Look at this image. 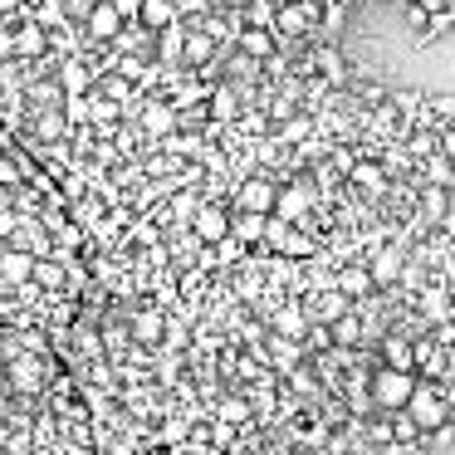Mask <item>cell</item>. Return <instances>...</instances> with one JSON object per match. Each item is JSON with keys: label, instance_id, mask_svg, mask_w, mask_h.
<instances>
[{"label": "cell", "instance_id": "15", "mask_svg": "<svg viewBox=\"0 0 455 455\" xmlns=\"http://www.w3.org/2000/svg\"><path fill=\"white\" fill-rule=\"evenodd\" d=\"M35 279V255H25V250H5L0 255V284L5 289H25Z\"/></svg>", "mask_w": 455, "mask_h": 455}, {"label": "cell", "instance_id": "3", "mask_svg": "<svg viewBox=\"0 0 455 455\" xmlns=\"http://www.w3.org/2000/svg\"><path fill=\"white\" fill-rule=\"evenodd\" d=\"M314 201H318L314 177H294V181H284V187H279L275 216L289 220V226H308V211H314Z\"/></svg>", "mask_w": 455, "mask_h": 455}, {"label": "cell", "instance_id": "22", "mask_svg": "<svg viewBox=\"0 0 455 455\" xmlns=\"http://www.w3.org/2000/svg\"><path fill=\"white\" fill-rule=\"evenodd\" d=\"M181 50H187V25H167V30L157 35V64H167V69H181Z\"/></svg>", "mask_w": 455, "mask_h": 455}, {"label": "cell", "instance_id": "46", "mask_svg": "<svg viewBox=\"0 0 455 455\" xmlns=\"http://www.w3.org/2000/svg\"><path fill=\"white\" fill-rule=\"evenodd\" d=\"M25 5H50V0H25Z\"/></svg>", "mask_w": 455, "mask_h": 455}, {"label": "cell", "instance_id": "32", "mask_svg": "<svg viewBox=\"0 0 455 455\" xmlns=\"http://www.w3.org/2000/svg\"><path fill=\"white\" fill-rule=\"evenodd\" d=\"M328 333H333V347H353L357 338H363V318H357V314H343L338 323H328Z\"/></svg>", "mask_w": 455, "mask_h": 455}, {"label": "cell", "instance_id": "9", "mask_svg": "<svg viewBox=\"0 0 455 455\" xmlns=\"http://www.w3.org/2000/svg\"><path fill=\"white\" fill-rule=\"evenodd\" d=\"M367 269H372L377 289L396 284V279L406 275V250H402V245H377L372 255H367Z\"/></svg>", "mask_w": 455, "mask_h": 455}, {"label": "cell", "instance_id": "34", "mask_svg": "<svg viewBox=\"0 0 455 455\" xmlns=\"http://www.w3.org/2000/svg\"><path fill=\"white\" fill-rule=\"evenodd\" d=\"M451 30H455V15L435 11V15H426V30L416 35V44H431V40H441V35H451Z\"/></svg>", "mask_w": 455, "mask_h": 455}, {"label": "cell", "instance_id": "16", "mask_svg": "<svg viewBox=\"0 0 455 455\" xmlns=\"http://www.w3.org/2000/svg\"><path fill=\"white\" fill-rule=\"evenodd\" d=\"M343 314H353V299L338 294V284H328L318 299H308V318H318V323H338Z\"/></svg>", "mask_w": 455, "mask_h": 455}, {"label": "cell", "instance_id": "6", "mask_svg": "<svg viewBox=\"0 0 455 455\" xmlns=\"http://www.w3.org/2000/svg\"><path fill=\"white\" fill-rule=\"evenodd\" d=\"M314 69H318V79H328V89L333 93H343V89H353V64L343 60V50L338 44H314Z\"/></svg>", "mask_w": 455, "mask_h": 455}, {"label": "cell", "instance_id": "1", "mask_svg": "<svg viewBox=\"0 0 455 455\" xmlns=\"http://www.w3.org/2000/svg\"><path fill=\"white\" fill-rule=\"evenodd\" d=\"M367 392H372V406L377 411H406V402H411L416 392V372H396V367H377L372 377H367Z\"/></svg>", "mask_w": 455, "mask_h": 455}, {"label": "cell", "instance_id": "41", "mask_svg": "<svg viewBox=\"0 0 455 455\" xmlns=\"http://www.w3.org/2000/svg\"><path fill=\"white\" fill-rule=\"evenodd\" d=\"M93 5H99V0H64V11H69V20H89V11H93Z\"/></svg>", "mask_w": 455, "mask_h": 455}, {"label": "cell", "instance_id": "24", "mask_svg": "<svg viewBox=\"0 0 455 455\" xmlns=\"http://www.w3.org/2000/svg\"><path fill=\"white\" fill-rule=\"evenodd\" d=\"M451 216V191L445 187H421V220L426 226H441Z\"/></svg>", "mask_w": 455, "mask_h": 455}, {"label": "cell", "instance_id": "29", "mask_svg": "<svg viewBox=\"0 0 455 455\" xmlns=\"http://www.w3.org/2000/svg\"><path fill=\"white\" fill-rule=\"evenodd\" d=\"M353 187L357 191H377V196H382V191H387V167H382V162H357V167H353Z\"/></svg>", "mask_w": 455, "mask_h": 455}, {"label": "cell", "instance_id": "13", "mask_svg": "<svg viewBox=\"0 0 455 455\" xmlns=\"http://www.w3.org/2000/svg\"><path fill=\"white\" fill-rule=\"evenodd\" d=\"M240 113H245L240 89H235V84H216V89H211V123H220V128H235Z\"/></svg>", "mask_w": 455, "mask_h": 455}, {"label": "cell", "instance_id": "44", "mask_svg": "<svg viewBox=\"0 0 455 455\" xmlns=\"http://www.w3.org/2000/svg\"><path fill=\"white\" fill-rule=\"evenodd\" d=\"M54 455H93V451H89V445H69V441H64Z\"/></svg>", "mask_w": 455, "mask_h": 455}, {"label": "cell", "instance_id": "19", "mask_svg": "<svg viewBox=\"0 0 455 455\" xmlns=\"http://www.w3.org/2000/svg\"><path fill=\"white\" fill-rule=\"evenodd\" d=\"M333 284H338V294H347V299H367L377 289V279H372V269H367V265H343L333 275Z\"/></svg>", "mask_w": 455, "mask_h": 455}, {"label": "cell", "instance_id": "49", "mask_svg": "<svg viewBox=\"0 0 455 455\" xmlns=\"http://www.w3.org/2000/svg\"><path fill=\"white\" fill-rule=\"evenodd\" d=\"M0 299H5V284H0Z\"/></svg>", "mask_w": 455, "mask_h": 455}, {"label": "cell", "instance_id": "12", "mask_svg": "<svg viewBox=\"0 0 455 455\" xmlns=\"http://www.w3.org/2000/svg\"><path fill=\"white\" fill-rule=\"evenodd\" d=\"M44 54H50V30H40L35 20H20V25H15V60L40 64Z\"/></svg>", "mask_w": 455, "mask_h": 455}, {"label": "cell", "instance_id": "30", "mask_svg": "<svg viewBox=\"0 0 455 455\" xmlns=\"http://www.w3.org/2000/svg\"><path fill=\"white\" fill-rule=\"evenodd\" d=\"M64 279H69V259H35V284L40 289H64Z\"/></svg>", "mask_w": 455, "mask_h": 455}, {"label": "cell", "instance_id": "28", "mask_svg": "<svg viewBox=\"0 0 455 455\" xmlns=\"http://www.w3.org/2000/svg\"><path fill=\"white\" fill-rule=\"evenodd\" d=\"M421 177H426V187H445V191H451L455 187V162L445 157V152H435V157L421 162Z\"/></svg>", "mask_w": 455, "mask_h": 455}, {"label": "cell", "instance_id": "48", "mask_svg": "<svg viewBox=\"0 0 455 455\" xmlns=\"http://www.w3.org/2000/svg\"><path fill=\"white\" fill-rule=\"evenodd\" d=\"M451 206H455V187H451Z\"/></svg>", "mask_w": 455, "mask_h": 455}, {"label": "cell", "instance_id": "21", "mask_svg": "<svg viewBox=\"0 0 455 455\" xmlns=\"http://www.w3.org/2000/svg\"><path fill=\"white\" fill-rule=\"evenodd\" d=\"M235 50H240V54H250V60H259V64H265L269 54L279 50V35H275V30H255V25H245V30H240V40H235Z\"/></svg>", "mask_w": 455, "mask_h": 455}, {"label": "cell", "instance_id": "40", "mask_svg": "<svg viewBox=\"0 0 455 455\" xmlns=\"http://www.w3.org/2000/svg\"><path fill=\"white\" fill-rule=\"evenodd\" d=\"M20 226H25V216H20L15 206H11V211H0V240H11Z\"/></svg>", "mask_w": 455, "mask_h": 455}, {"label": "cell", "instance_id": "11", "mask_svg": "<svg viewBox=\"0 0 455 455\" xmlns=\"http://www.w3.org/2000/svg\"><path fill=\"white\" fill-rule=\"evenodd\" d=\"M30 138L44 142V148H54V142H69V138H74V123L64 118V108L35 113V118H30Z\"/></svg>", "mask_w": 455, "mask_h": 455}, {"label": "cell", "instance_id": "20", "mask_svg": "<svg viewBox=\"0 0 455 455\" xmlns=\"http://www.w3.org/2000/svg\"><path fill=\"white\" fill-rule=\"evenodd\" d=\"M265 226H269V216H255V211H230V235H235L240 245H259V250H265Z\"/></svg>", "mask_w": 455, "mask_h": 455}, {"label": "cell", "instance_id": "2", "mask_svg": "<svg viewBox=\"0 0 455 455\" xmlns=\"http://www.w3.org/2000/svg\"><path fill=\"white\" fill-rule=\"evenodd\" d=\"M279 201V177L275 172H250L235 187V211H255V216H275Z\"/></svg>", "mask_w": 455, "mask_h": 455}, {"label": "cell", "instance_id": "43", "mask_svg": "<svg viewBox=\"0 0 455 455\" xmlns=\"http://www.w3.org/2000/svg\"><path fill=\"white\" fill-rule=\"evenodd\" d=\"M431 441H435V445H451V441H455V421H445L441 431H431Z\"/></svg>", "mask_w": 455, "mask_h": 455}, {"label": "cell", "instance_id": "42", "mask_svg": "<svg viewBox=\"0 0 455 455\" xmlns=\"http://www.w3.org/2000/svg\"><path fill=\"white\" fill-rule=\"evenodd\" d=\"M113 5H118V15H123V20H142V0H113Z\"/></svg>", "mask_w": 455, "mask_h": 455}, {"label": "cell", "instance_id": "45", "mask_svg": "<svg viewBox=\"0 0 455 455\" xmlns=\"http://www.w3.org/2000/svg\"><path fill=\"white\" fill-rule=\"evenodd\" d=\"M416 5H421L426 15H435V11H445V0H416Z\"/></svg>", "mask_w": 455, "mask_h": 455}, {"label": "cell", "instance_id": "27", "mask_svg": "<svg viewBox=\"0 0 455 455\" xmlns=\"http://www.w3.org/2000/svg\"><path fill=\"white\" fill-rule=\"evenodd\" d=\"M162 333H167L162 308H138V318H132V338H138V343H157Z\"/></svg>", "mask_w": 455, "mask_h": 455}, {"label": "cell", "instance_id": "8", "mask_svg": "<svg viewBox=\"0 0 455 455\" xmlns=\"http://www.w3.org/2000/svg\"><path fill=\"white\" fill-rule=\"evenodd\" d=\"M191 235H196L201 245H220V240H230V206L206 201V206L196 211V220H191Z\"/></svg>", "mask_w": 455, "mask_h": 455}, {"label": "cell", "instance_id": "4", "mask_svg": "<svg viewBox=\"0 0 455 455\" xmlns=\"http://www.w3.org/2000/svg\"><path fill=\"white\" fill-rule=\"evenodd\" d=\"M406 411H411V421L421 426L426 435L441 431V426L451 421V406L441 402V392H435L431 382H416V392H411V402H406Z\"/></svg>", "mask_w": 455, "mask_h": 455}, {"label": "cell", "instance_id": "18", "mask_svg": "<svg viewBox=\"0 0 455 455\" xmlns=\"http://www.w3.org/2000/svg\"><path fill=\"white\" fill-rule=\"evenodd\" d=\"M382 357H387V367H396V372H416V338L411 333H387L382 338Z\"/></svg>", "mask_w": 455, "mask_h": 455}, {"label": "cell", "instance_id": "39", "mask_svg": "<svg viewBox=\"0 0 455 455\" xmlns=\"http://www.w3.org/2000/svg\"><path fill=\"white\" fill-rule=\"evenodd\" d=\"M15 60V25L0 20V64H11Z\"/></svg>", "mask_w": 455, "mask_h": 455}, {"label": "cell", "instance_id": "33", "mask_svg": "<svg viewBox=\"0 0 455 455\" xmlns=\"http://www.w3.org/2000/svg\"><path fill=\"white\" fill-rule=\"evenodd\" d=\"M216 421H220V426H245V421H250V402H240V396H220Z\"/></svg>", "mask_w": 455, "mask_h": 455}, {"label": "cell", "instance_id": "17", "mask_svg": "<svg viewBox=\"0 0 455 455\" xmlns=\"http://www.w3.org/2000/svg\"><path fill=\"white\" fill-rule=\"evenodd\" d=\"M84 50H89V35H84V25L79 20H69V25H64V30H54L50 35V54H54V60H79V54Z\"/></svg>", "mask_w": 455, "mask_h": 455}, {"label": "cell", "instance_id": "36", "mask_svg": "<svg viewBox=\"0 0 455 455\" xmlns=\"http://www.w3.org/2000/svg\"><path fill=\"white\" fill-rule=\"evenodd\" d=\"M421 314H426V318H445V314H451V304H445V289H426V294H421Z\"/></svg>", "mask_w": 455, "mask_h": 455}, {"label": "cell", "instance_id": "23", "mask_svg": "<svg viewBox=\"0 0 455 455\" xmlns=\"http://www.w3.org/2000/svg\"><path fill=\"white\" fill-rule=\"evenodd\" d=\"M275 333L279 338H289V343H304V333H308V314L299 304H284L275 314Z\"/></svg>", "mask_w": 455, "mask_h": 455}, {"label": "cell", "instance_id": "10", "mask_svg": "<svg viewBox=\"0 0 455 455\" xmlns=\"http://www.w3.org/2000/svg\"><path fill=\"white\" fill-rule=\"evenodd\" d=\"M54 79H60V89L69 93V99H84V93L99 89V74L89 69V60H84V54H79V60H64L60 69H54Z\"/></svg>", "mask_w": 455, "mask_h": 455}, {"label": "cell", "instance_id": "47", "mask_svg": "<svg viewBox=\"0 0 455 455\" xmlns=\"http://www.w3.org/2000/svg\"><path fill=\"white\" fill-rule=\"evenodd\" d=\"M445 11H451V15H455V0H445Z\"/></svg>", "mask_w": 455, "mask_h": 455}, {"label": "cell", "instance_id": "38", "mask_svg": "<svg viewBox=\"0 0 455 455\" xmlns=\"http://www.w3.org/2000/svg\"><path fill=\"white\" fill-rule=\"evenodd\" d=\"M11 382H15V387H40V367L25 363V357H20V363L11 367Z\"/></svg>", "mask_w": 455, "mask_h": 455}, {"label": "cell", "instance_id": "35", "mask_svg": "<svg viewBox=\"0 0 455 455\" xmlns=\"http://www.w3.org/2000/svg\"><path fill=\"white\" fill-rule=\"evenodd\" d=\"M392 441L396 445H416V441H421V426L411 421V411H392Z\"/></svg>", "mask_w": 455, "mask_h": 455}, {"label": "cell", "instance_id": "7", "mask_svg": "<svg viewBox=\"0 0 455 455\" xmlns=\"http://www.w3.org/2000/svg\"><path fill=\"white\" fill-rule=\"evenodd\" d=\"M123 15H118V5H113V0H99V5H93L89 11V20H84V35H89V44H113L123 35Z\"/></svg>", "mask_w": 455, "mask_h": 455}, {"label": "cell", "instance_id": "31", "mask_svg": "<svg viewBox=\"0 0 455 455\" xmlns=\"http://www.w3.org/2000/svg\"><path fill=\"white\" fill-rule=\"evenodd\" d=\"M30 20L40 25V30H64L69 25V11H64V0H50V5H30Z\"/></svg>", "mask_w": 455, "mask_h": 455}, {"label": "cell", "instance_id": "37", "mask_svg": "<svg viewBox=\"0 0 455 455\" xmlns=\"http://www.w3.org/2000/svg\"><path fill=\"white\" fill-rule=\"evenodd\" d=\"M64 118H69L74 128H93L89 123V93H84V99H64Z\"/></svg>", "mask_w": 455, "mask_h": 455}, {"label": "cell", "instance_id": "14", "mask_svg": "<svg viewBox=\"0 0 455 455\" xmlns=\"http://www.w3.org/2000/svg\"><path fill=\"white\" fill-rule=\"evenodd\" d=\"M216 60H220V44L211 40L206 30H191V25H187V50H181V69L196 74V69H206V64H216Z\"/></svg>", "mask_w": 455, "mask_h": 455}, {"label": "cell", "instance_id": "25", "mask_svg": "<svg viewBox=\"0 0 455 455\" xmlns=\"http://www.w3.org/2000/svg\"><path fill=\"white\" fill-rule=\"evenodd\" d=\"M181 15H177V0H142V25L148 30H167V25H177Z\"/></svg>", "mask_w": 455, "mask_h": 455}, {"label": "cell", "instance_id": "5", "mask_svg": "<svg viewBox=\"0 0 455 455\" xmlns=\"http://www.w3.org/2000/svg\"><path fill=\"white\" fill-rule=\"evenodd\" d=\"M177 123H181L177 103H172V99H162V93H148V103H142V118H138L142 138L162 142V138H172V132H177Z\"/></svg>", "mask_w": 455, "mask_h": 455}, {"label": "cell", "instance_id": "26", "mask_svg": "<svg viewBox=\"0 0 455 455\" xmlns=\"http://www.w3.org/2000/svg\"><path fill=\"white\" fill-rule=\"evenodd\" d=\"M99 93H103V99H113V103H123V108L142 99V89H138L132 79H123V74H103V79H99Z\"/></svg>", "mask_w": 455, "mask_h": 455}]
</instances>
